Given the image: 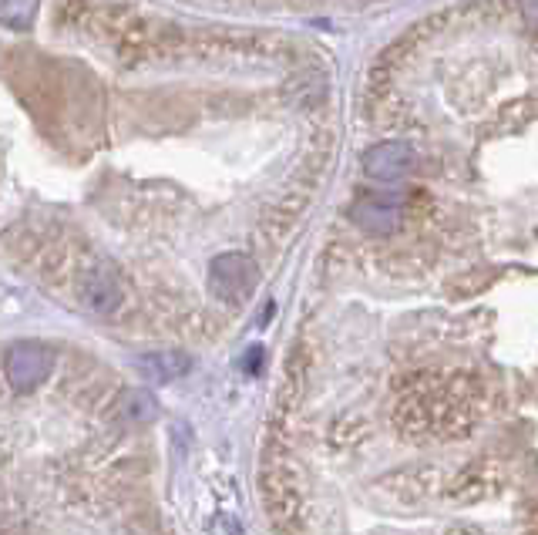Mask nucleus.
I'll use <instances>...</instances> for the list:
<instances>
[{
    "label": "nucleus",
    "mask_w": 538,
    "mask_h": 535,
    "mask_svg": "<svg viewBox=\"0 0 538 535\" xmlns=\"http://www.w3.org/2000/svg\"><path fill=\"white\" fill-rule=\"evenodd\" d=\"M259 270L246 253H222L209 263V290L222 303H243L256 290Z\"/></svg>",
    "instance_id": "f257e3e1"
},
{
    "label": "nucleus",
    "mask_w": 538,
    "mask_h": 535,
    "mask_svg": "<svg viewBox=\"0 0 538 535\" xmlns=\"http://www.w3.org/2000/svg\"><path fill=\"white\" fill-rule=\"evenodd\" d=\"M4 374L17 391H34V387L48 381L51 374V350L37 344V340H21V344L7 350Z\"/></svg>",
    "instance_id": "f03ea898"
},
{
    "label": "nucleus",
    "mask_w": 538,
    "mask_h": 535,
    "mask_svg": "<svg viewBox=\"0 0 538 535\" xmlns=\"http://www.w3.org/2000/svg\"><path fill=\"white\" fill-rule=\"evenodd\" d=\"M414 169V149L407 142H377L364 152V172L374 182H397Z\"/></svg>",
    "instance_id": "7ed1b4c3"
},
{
    "label": "nucleus",
    "mask_w": 538,
    "mask_h": 535,
    "mask_svg": "<svg viewBox=\"0 0 538 535\" xmlns=\"http://www.w3.org/2000/svg\"><path fill=\"white\" fill-rule=\"evenodd\" d=\"M78 297H81V303H85L91 313H101V317H108V313H115L118 307H122L125 290H122V283H118L115 273L88 270L78 280Z\"/></svg>",
    "instance_id": "20e7f679"
},
{
    "label": "nucleus",
    "mask_w": 538,
    "mask_h": 535,
    "mask_svg": "<svg viewBox=\"0 0 538 535\" xmlns=\"http://www.w3.org/2000/svg\"><path fill=\"white\" fill-rule=\"evenodd\" d=\"M350 219L370 236H391L394 229L401 226V202L394 196H367L354 202Z\"/></svg>",
    "instance_id": "39448f33"
},
{
    "label": "nucleus",
    "mask_w": 538,
    "mask_h": 535,
    "mask_svg": "<svg viewBox=\"0 0 538 535\" xmlns=\"http://www.w3.org/2000/svg\"><path fill=\"white\" fill-rule=\"evenodd\" d=\"M192 361L179 350H159V354H145L138 357V371H142L148 381L155 384H172L179 381L182 374H189Z\"/></svg>",
    "instance_id": "423d86ee"
},
{
    "label": "nucleus",
    "mask_w": 538,
    "mask_h": 535,
    "mask_svg": "<svg viewBox=\"0 0 538 535\" xmlns=\"http://www.w3.org/2000/svg\"><path fill=\"white\" fill-rule=\"evenodd\" d=\"M155 411H159V408H155V401H152V394H148V391H128L122 398V414L128 421H135V424L152 421Z\"/></svg>",
    "instance_id": "0eeeda50"
},
{
    "label": "nucleus",
    "mask_w": 538,
    "mask_h": 535,
    "mask_svg": "<svg viewBox=\"0 0 538 535\" xmlns=\"http://www.w3.org/2000/svg\"><path fill=\"white\" fill-rule=\"evenodd\" d=\"M34 11H37V0H4L0 4V21L7 27H27L34 21Z\"/></svg>",
    "instance_id": "6e6552de"
},
{
    "label": "nucleus",
    "mask_w": 538,
    "mask_h": 535,
    "mask_svg": "<svg viewBox=\"0 0 538 535\" xmlns=\"http://www.w3.org/2000/svg\"><path fill=\"white\" fill-rule=\"evenodd\" d=\"M263 361H266V350H263V347H249L246 357H243V371H246V374H259Z\"/></svg>",
    "instance_id": "1a4fd4ad"
},
{
    "label": "nucleus",
    "mask_w": 538,
    "mask_h": 535,
    "mask_svg": "<svg viewBox=\"0 0 538 535\" xmlns=\"http://www.w3.org/2000/svg\"><path fill=\"white\" fill-rule=\"evenodd\" d=\"M522 14H525L532 24H538V0H522Z\"/></svg>",
    "instance_id": "9d476101"
}]
</instances>
